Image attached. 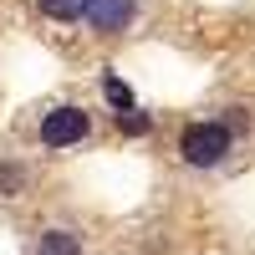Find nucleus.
<instances>
[{
	"mask_svg": "<svg viewBox=\"0 0 255 255\" xmlns=\"http://www.w3.org/2000/svg\"><path fill=\"white\" fill-rule=\"evenodd\" d=\"M36 255H82V235H72V230H41Z\"/></svg>",
	"mask_w": 255,
	"mask_h": 255,
	"instance_id": "nucleus-4",
	"label": "nucleus"
},
{
	"mask_svg": "<svg viewBox=\"0 0 255 255\" xmlns=\"http://www.w3.org/2000/svg\"><path fill=\"white\" fill-rule=\"evenodd\" d=\"M148 113H138V108H128V113H118V133L123 138H148Z\"/></svg>",
	"mask_w": 255,
	"mask_h": 255,
	"instance_id": "nucleus-7",
	"label": "nucleus"
},
{
	"mask_svg": "<svg viewBox=\"0 0 255 255\" xmlns=\"http://www.w3.org/2000/svg\"><path fill=\"white\" fill-rule=\"evenodd\" d=\"M87 133H92V113L77 102H61L41 118V148H77Z\"/></svg>",
	"mask_w": 255,
	"mask_h": 255,
	"instance_id": "nucleus-2",
	"label": "nucleus"
},
{
	"mask_svg": "<svg viewBox=\"0 0 255 255\" xmlns=\"http://www.w3.org/2000/svg\"><path fill=\"white\" fill-rule=\"evenodd\" d=\"M235 128H230L225 118H204V123H184L179 133V158L189 168H220L230 153H235Z\"/></svg>",
	"mask_w": 255,
	"mask_h": 255,
	"instance_id": "nucleus-1",
	"label": "nucleus"
},
{
	"mask_svg": "<svg viewBox=\"0 0 255 255\" xmlns=\"http://www.w3.org/2000/svg\"><path fill=\"white\" fill-rule=\"evenodd\" d=\"M36 10L46 20H61V26H72V20H82V0H36Z\"/></svg>",
	"mask_w": 255,
	"mask_h": 255,
	"instance_id": "nucleus-5",
	"label": "nucleus"
},
{
	"mask_svg": "<svg viewBox=\"0 0 255 255\" xmlns=\"http://www.w3.org/2000/svg\"><path fill=\"white\" fill-rule=\"evenodd\" d=\"M102 97H108L118 113H128V108H133V87H128L118 72H102Z\"/></svg>",
	"mask_w": 255,
	"mask_h": 255,
	"instance_id": "nucleus-6",
	"label": "nucleus"
},
{
	"mask_svg": "<svg viewBox=\"0 0 255 255\" xmlns=\"http://www.w3.org/2000/svg\"><path fill=\"white\" fill-rule=\"evenodd\" d=\"M138 15V0H82V20L97 31V36H118L133 26Z\"/></svg>",
	"mask_w": 255,
	"mask_h": 255,
	"instance_id": "nucleus-3",
	"label": "nucleus"
},
{
	"mask_svg": "<svg viewBox=\"0 0 255 255\" xmlns=\"http://www.w3.org/2000/svg\"><path fill=\"white\" fill-rule=\"evenodd\" d=\"M20 189H26V168H20V163H0V194L15 199Z\"/></svg>",
	"mask_w": 255,
	"mask_h": 255,
	"instance_id": "nucleus-8",
	"label": "nucleus"
}]
</instances>
